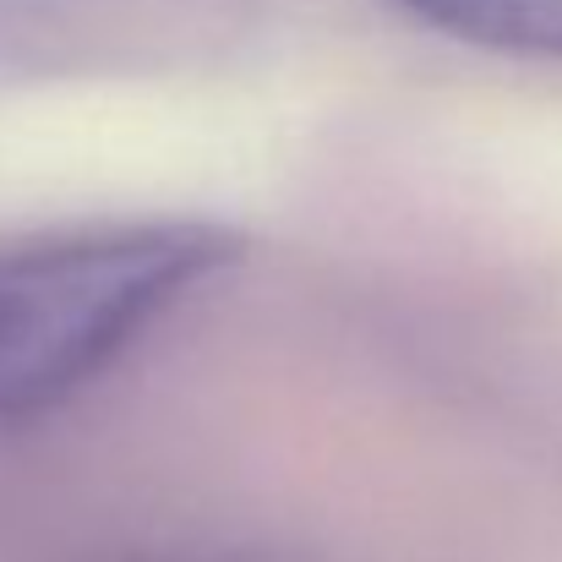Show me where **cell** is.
I'll list each match as a JSON object with an SVG mask.
<instances>
[{
	"mask_svg": "<svg viewBox=\"0 0 562 562\" xmlns=\"http://www.w3.org/2000/svg\"><path fill=\"white\" fill-rule=\"evenodd\" d=\"M235 257L240 240L196 218L0 240V420L104 376Z\"/></svg>",
	"mask_w": 562,
	"mask_h": 562,
	"instance_id": "obj_1",
	"label": "cell"
},
{
	"mask_svg": "<svg viewBox=\"0 0 562 562\" xmlns=\"http://www.w3.org/2000/svg\"><path fill=\"white\" fill-rule=\"evenodd\" d=\"M398 5L448 38L503 55L562 60V0H398Z\"/></svg>",
	"mask_w": 562,
	"mask_h": 562,
	"instance_id": "obj_2",
	"label": "cell"
},
{
	"mask_svg": "<svg viewBox=\"0 0 562 562\" xmlns=\"http://www.w3.org/2000/svg\"><path fill=\"white\" fill-rule=\"evenodd\" d=\"M121 562H273V558H257V552H137V558Z\"/></svg>",
	"mask_w": 562,
	"mask_h": 562,
	"instance_id": "obj_3",
	"label": "cell"
}]
</instances>
